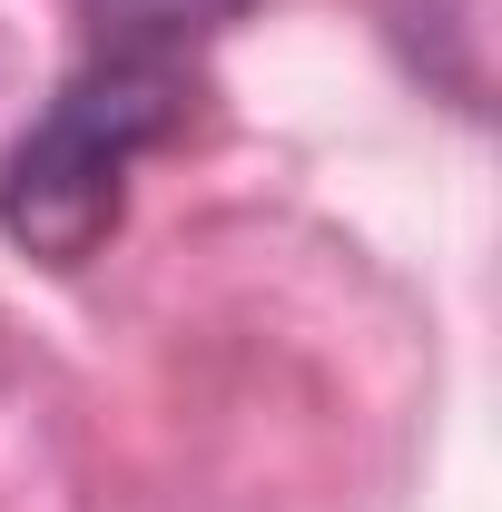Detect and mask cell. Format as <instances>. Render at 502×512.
Wrapping results in <instances>:
<instances>
[{"instance_id": "cell-2", "label": "cell", "mask_w": 502, "mask_h": 512, "mask_svg": "<svg viewBox=\"0 0 502 512\" xmlns=\"http://www.w3.org/2000/svg\"><path fill=\"white\" fill-rule=\"evenodd\" d=\"M109 30H119V50H188L197 30H217L237 0H89Z\"/></svg>"}, {"instance_id": "cell-1", "label": "cell", "mask_w": 502, "mask_h": 512, "mask_svg": "<svg viewBox=\"0 0 502 512\" xmlns=\"http://www.w3.org/2000/svg\"><path fill=\"white\" fill-rule=\"evenodd\" d=\"M178 50H109L50 99V119L20 128L0 158V237L40 266H89L119 237L128 168L178 128Z\"/></svg>"}]
</instances>
